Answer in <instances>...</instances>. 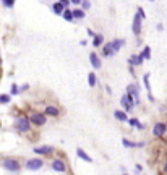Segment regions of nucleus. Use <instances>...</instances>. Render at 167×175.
<instances>
[{"mask_svg":"<svg viewBox=\"0 0 167 175\" xmlns=\"http://www.w3.org/2000/svg\"><path fill=\"white\" fill-rule=\"evenodd\" d=\"M89 7H91L89 0H83V2H81V10H89Z\"/></svg>","mask_w":167,"mask_h":175,"instance_id":"30","label":"nucleus"},{"mask_svg":"<svg viewBox=\"0 0 167 175\" xmlns=\"http://www.w3.org/2000/svg\"><path fill=\"white\" fill-rule=\"evenodd\" d=\"M81 2H83V0H71V3H73V5H80Z\"/></svg>","mask_w":167,"mask_h":175,"instance_id":"35","label":"nucleus"},{"mask_svg":"<svg viewBox=\"0 0 167 175\" xmlns=\"http://www.w3.org/2000/svg\"><path fill=\"white\" fill-rule=\"evenodd\" d=\"M88 34H89V36H91L92 39H94V37H96V34H94V33H92V29H88Z\"/></svg>","mask_w":167,"mask_h":175,"instance_id":"34","label":"nucleus"},{"mask_svg":"<svg viewBox=\"0 0 167 175\" xmlns=\"http://www.w3.org/2000/svg\"><path fill=\"white\" fill-rule=\"evenodd\" d=\"M28 89H29V84H23L21 86V91H28Z\"/></svg>","mask_w":167,"mask_h":175,"instance_id":"33","label":"nucleus"},{"mask_svg":"<svg viewBox=\"0 0 167 175\" xmlns=\"http://www.w3.org/2000/svg\"><path fill=\"white\" fill-rule=\"evenodd\" d=\"M76 156H78L80 159L86 161V162H92V157H91V156H88V154H86L85 151H83L81 148H78V149H76Z\"/></svg>","mask_w":167,"mask_h":175,"instance_id":"18","label":"nucleus"},{"mask_svg":"<svg viewBox=\"0 0 167 175\" xmlns=\"http://www.w3.org/2000/svg\"><path fill=\"white\" fill-rule=\"evenodd\" d=\"M115 52H114V49H112V42H107L102 49V55L104 57H112Z\"/></svg>","mask_w":167,"mask_h":175,"instance_id":"17","label":"nucleus"},{"mask_svg":"<svg viewBox=\"0 0 167 175\" xmlns=\"http://www.w3.org/2000/svg\"><path fill=\"white\" fill-rule=\"evenodd\" d=\"M143 62H144V58H143V55H141V54H138V55H136V54H133L132 57L128 58V63H130V65H135V66L141 65Z\"/></svg>","mask_w":167,"mask_h":175,"instance_id":"12","label":"nucleus"},{"mask_svg":"<svg viewBox=\"0 0 167 175\" xmlns=\"http://www.w3.org/2000/svg\"><path fill=\"white\" fill-rule=\"evenodd\" d=\"M143 83H144V88H146V91L151 94V84H149V73H146L143 76Z\"/></svg>","mask_w":167,"mask_h":175,"instance_id":"24","label":"nucleus"},{"mask_svg":"<svg viewBox=\"0 0 167 175\" xmlns=\"http://www.w3.org/2000/svg\"><path fill=\"white\" fill-rule=\"evenodd\" d=\"M2 165H3V169L8 170V172H18L21 169L20 162H18V159H15V157H5L2 161Z\"/></svg>","mask_w":167,"mask_h":175,"instance_id":"2","label":"nucleus"},{"mask_svg":"<svg viewBox=\"0 0 167 175\" xmlns=\"http://www.w3.org/2000/svg\"><path fill=\"white\" fill-rule=\"evenodd\" d=\"M42 165H44V161H42V159L34 157V159H28L26 164H24V167H26L28 170H39Z\"/></svg>","mask_w":167,"mask_h":175,"instance_id":"5","label":"nucleus"},{"mask_svg":"<svg viewBox=\"0 0 167 175\" xmlns=\"http://www.w3.org/2000/svg\"><path fill=\"white\" fill-rule=\"evenodd\" d=\"M149 2H154V0H149Z\"/></svg>","mask_w":167,"mask_h":175,"instance_id":"39","label":"nucleus"},{"mask_svg":"<svg viewBox=\"0 0 167 175\" xmlns=\"http://www.w3.org/2000/svg\"><path fill=\"white\" fill-rule=\"evenodd\" d=\"M123 45H125V39H114V41H112V49H114V52H118Z\"/></svg>","mask_w":167,"mask_h":175,"instance_id":"16","label":"nucleus"},{"mask_svg":"<svg viewBox=\"0 0 167 175\" xmlns=\"http://www.w3.org/2000/svg\"><path fill=\"white\" fill-rule=\"evenodd\" d=\"M34 152L38 156H47L54 152V148L52 146H39V148H34Z\"/></svg>","mask_w":167,"mask_h":175,"instance_id":"11","label":"nucleus"},{"mask_svg":"<svg viewBox=\"0 0 167 175\" xmlns=\"http://www.w3.org/2000/svg\"><path fill=\"white\" fill-rule=\"evenodd\" d=\"M136 13L140 15V16H141L143 19H146V13H144V10H143L141 7H138V12H136Z\"/></svg>","mask_w":167,"mask_h":175,"instance_id":"31","label":"nucleus"},{"mask_svg":"<svg viewBox=\"0 0 167 175\" xmlns=\"http://www.w3.org/2000/svg\"><path fill=\"white\" fill-rule=\"evenodd\" d=\"M122 143H123L125 148H138V143H133V141H130V140H127V138H123Z\"/></svg>","mask_w":167,"mask_h":175,"instance_id":"26","label":"nucleus"},{"mask_svg":"<svg viewBox=\"0 0 167 175\" xmlns=\"http://www.w3.org/2000/svg\"><path fill=\"white\" fill-rule=\"evenodd\" d=\"M141 21H143V18L136 13L135 18H133V24H132L133 34H136V36H140V34H141Z\"/></svg>","mask_w":167,"mask_h":175,"instance_id":"7","label":"nucleus"},{"mask_svg":"<svg viewBox=\"0 0 167 175\" xmlns=\"http://www.w3.org/2000/svg\"><path fill=\"white\" fill-rule=\"evenodd\" d=\"M165 117H167V112H165Z\"/></svg>","mask_w":167,"mask_h":175,"instance_id":"40","label":"nucleus"},{"mask_svg":"<svg viewBox=\"0 0 167 175\" xmlns=\"http://www.w3.org/2000/svg\"><path fill=\"white\" fill-rule=\"evenodd\" d=\"M0 63H2V58H0Z\"/></svg>","mask_w":167,"mask_h":175,"instance_id":"38","label":"nucleus"},{"mask_svg":"<svg viewBox=\"0 0 167 175\" xmlns=\"http://www.w3.org/2000/svg\"><path fill=\"white\" fill-rule=\"evenodd\" d=\"M44 114L49 115V117H59V115H60V110H59L55 105H47V107L44 109Z\"/></svg>","mask_w":167,"mask_h":175,"instance_id":"13","label":"nucleus"},{"mask_svg":"<svg viewBox=\"0 0 167 175\" xmlns=\"http://www.w3.org/2000/svg\"><path fill=\"white\" fill-rule=\"evenodd\" d=\"M2 5L7 7V8H12L15 5V0H2Z\"/></svg>","mask_w":167,"mask_h":175,"instance_id":"29","label":"nucleus"},{"mask_svg":"<svg viewBox=\"0 0 167 175\" xmlns=\"http://www.w3.org/2000/svg\"><path fill=\"white\" fill-rule=\"evenodd\" d=\"M89 62H91V65H92L94 70H99V68L102 66V62H101V58H99V55L96 52H91L89 54Z\"/></svg>","mask_w":167,"mask_h":175,"instance_id":"9","label":"nucleus"},{"mask_svg":"<svg viewBox=\"0 0 167 175\" xmlns=\"http://www.w3.org/2000/svg\"><path fill=\"white\" fill-rule=\"evenodd\" d=\"M88 84H89V88H94V86L97 84V78H96L94 72L88 75Z\"/></svg>","mask_w":167,"mask_h":175,"instance_id":"21","label":"nucleus"},{"mask_svg":"<svg viewBox=\"0 0 167 175\" xmlns=\"http://www.w3.org/2000/svg\"><path fill=\"white\" fill-rule=\"evenodd\" d=\"M123 175H128V173H125V172H123Z\"/></svg>","mask_w":167,"mask_h":175,"instance_id":"37","label":"nucleus"},{"mask_svg":"<svg viewBox=\"0 0 167 175\" xmlns=\"http://www.w3.org/2000/svg\"><path fill=\"white\" fill-rule=\"evenodd\" d=\"M31 119H28V117H20V119L16 120L15 123V128L20 131V133H28L31 130Z\"/></svg>","mask_w":167,"mask_h":175,"instance_id":"1","label":"nucleus"},{"mask_svg":"<svg viewBox=\"0 0 167 175\" xmlns=\"http://www.w3.org/2000/svg\"><path fill=\"white\" fill-rule=\"evenodd\" d=\"M8 102H10V96H8V94L0 96V104H8Z\"/></svg>","mask_w":167,"mask_h":175,"instance_id":"28","label":"nucleus"},{"mask_svg":"<svg viewBox=\"0 0 167 175\" xmlns=\"http://www.w3.org/2000/svg\"><path fill=\"white\" fill-rule=\"evenodd\" d=\"M52 169L55 172H67V165H65V162L62 159H55V161H52Z\"/></svg>","mask_w":167,"mask_h":175,"instance_id":"10","label":"nucleus"},{"mask_svg":"<svg viewBox=\"0 0 167 175\" xmlns=\"http://www.w3.org/2000/svg\"><path fill=\"white\" fill-rule=\"evenodd\" d=\"M10 93H12L13 96H16V94H20V93H21V88L18 86V84H12V89H10Z\"/></svg>","mask_w":167,"mask_h":175,"instance_id":"27","label":"nucleus"},{"mask_svg":"<svg viewBox=\"0 0 167 175\" xmlns=\"http://www.w3.org/2000/svg\"><path fill=\"white\" fill-rule=\"evenodd\" d=\"M128 123L132 125V126H135V128H138V130H144V125H143L140 120H138V119H135V117H133V119H130Z\"/></svg>","mask_w":167,"mask_h":175,"instance_id":"19","label":"nucleus"},{"mask_svg":"<svg viewBox=\"0 0 167 175\" xmlns=\"http://www.w3.org/2000/svg\"><path fill=\"white\" fill-rule=\"evenodd\" d=\"M162 169H164V173H165V175H167V161H165V162H164V165H162Z\"/></svg>","mask_w":167,"mask_h":175,"instance_id":"36","label":"nucleus"},{"mask_svg":"<svg viewBox=\"0 0 167 175\" xmlns=\"http://www.w3.org/2000/svg\"><path fill=\"white\" fill-rule=\"evenodd\" d=\"M73 18L75 19H83L85 18V10H80V8L73 10Z\"/></svg>","mask_w":167,"mask_h":175,"instance_id":"23","label":"nucleus"},{"mask_svg":"<svg viewBox=\"0 0 167 175\" xmlns=\"http://www.w3.org/2000/svg\"><path fill=\"white\" fill-rule=\"evenodd\" d=\"M114 117H115L117 120H120V122H128V120H130L125 110H115V112H114Z\"/></svg>","mask_w":167,"mask_h":175,"instance_id":"15","label":"nucleus"},{"mask_svg":"<svg viewBox=\"0 0 167 175\" xmlns=\"http://www.w3.org/2000/svg\"><path fill=\"white\" fill-rule=\"evenodd\" d=\"M65 8H67V7H65L62 2H55V3L52 5V12H54L55 15H63Z\"/></svg>","mask_w":167,"mask_h":175,"instance_id":"14","label":"nucleus"},{"mask_svg":"<svg viewBox=\"0 0 167 175\" xmlns=\"http://www.w3.org/2000/svg\"><path fill=\"white\" fill-rule=\"evenodd\" d=\"M165 133H167V123L157 122L153 126V136H154V138H161V136H164Z\"/></svg>","mask_w":167,"mask_h":175,"instance_id":"4","label":"nucleus"},{"mask_svg":"<svg viewBox=\"0 0 167 175\" xmlns=\"http://www.w3.org/2000/svg\"><path fill=\"white\" fill-rule=\"evenodd\" d=\"M59 2H62V3L65 5V7H67V8H68V5L71 3V0H59Z\"/></svg>","mask_w":167,"mask_h":175,"instance_id":"32","label":"nucleus"},{"mask_svg":"<svg viewBox=\"0 0 167 175\" xmlns=\"http://www.w3.org/2000/svg\"><path fill=\"white\" fill-rule=\"evenodd\" d=\"M31 122L36 125V126H42L44 123H45V114H41V112H34V114H31Z\"/></svg>","mask_w":167,"mask_h":175,"instance_id":"6","label":"nucleus"},{"mask_svg":"<svg viewBox=\"0 0 167 175\" xmlns=\"http://www.w3.org/2000/svg\"><path fill=\"white\" fill-rule=\"evenodd\" d=\"M127 94L130 96V99L135 102V105H138L141 101H140V89H138L136 84H128L127 88Z\"/></svg>","mask_w":167,"mask_h":175,"instance_id":"3","label":"nucleus"},{"mask_svg":"<svg viewBox=\"0 0 167 175\" xmlns=\"http://www.w3.org/2000/svg\"><path fill=\"white\" fill-rule=\"evenodd\" d=\"M120 104L125 107V110H127V112H132V110H133V107H135V102L130 99V96H128V94H123V96H122V99H120Z\"/></svg>","mask_w":167,"mask_h":175,"instance_id":"8","label":"nucleus"},{"mask_svg":"<svg viewBox=\"0 0 167 175\" xmlns=\"http://www.w3.org/2000/svg\"><path fill=\"white\" fill-rule=\"evenodd\" d=\"M141 55H143V58H144V60H149V58H151V47H144L143 49V52H141Z\"/></svg>","mask_w":167,"mask_h":175,"instance_id":"25","label":"nucleus"},{"mask_svg":"<svg viewBox=\"0 0 167 175\" xmlns=\"http://www.w3.org/2000/svg\"><path fill=\"white\" fill-rule=\"evenodd\" d=\"M104 44V36L102 34H96V37L92 39V45L94 47H101Z\"/></svg>","mask_w":167,"mask_h":175,"instance_id":"20","label":"nucleus"},{"mask_svg":"<svg viewBox=\"0 0 167 175\" xmlns=\"http://www.w3.org/2000/svg\"><path fill=\"white\" fill-rule=\"evenodd\" d=\"M65 19H67V21H73V10H70V8H65V12H63V15H62Z\"/></svg>","mask_w":167,"mask_h":175,"instance_id":"22","label":"nucleus"}]
</instances>
